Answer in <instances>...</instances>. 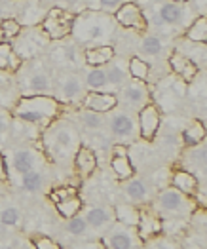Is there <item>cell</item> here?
<instances>
[{"instance_id": "6da1fadb", "label": "cell", "mask_w": 207, "mask_h": 249, "mask_svg": "<svg viewBox=\"0 0 207 249\" xmlns=\"http://www.w3.org/2000/svg\"><path fill=\"white\" fill-rule=\"evenodd\" d=\"M114 23L116 21L110 19L108 14L87 10V12L80 14L78 18H74L70 35H74L78 42L87 44V48L89 46H106L103 42L108 40V35L114 33Z\"/></svg>"}, {"instance_id": "7a4b0ae2", "label": "cell", "mask_w": 207, "mask_h": 249, "mask_svg": "<svg viewBox=\"0 0 207 249\" xmlns=\"http://www.w3.org/2000/svg\"><path fill=\"white\" fill-rule=\"evenodd\" d=\"M59 112V101L53 95H27L21 97L17 107L14 108V114L21 122L27 124L50 125V122Z\"/></svg>"}, {"instance_id": "3957f363", "label": "cell", "mask_w": 207, "mask_h": 249, "mask_svg": "<svg viewBox=\"0 0 207 249\" xmlns=\"http://www.w3.org/2000/svg\"><path fill=\"white\" fill-rule=\"evenodd\" d=\"M21 91L23 97L27 95H50L53 93V78L42 63H31L23 67L21 74Z\"/></svg>"}, {"instance_id": "277c9868", "label": "cell", "mask_w": 207, "mask_h": 249, "mask_svg": "<svg viewBox=\"0 0 207 249\" xmlns=\"http://www.w3.org/2000/svg\"><path fill=\"white\" fill-rule=\"evenodd\" d=\"M154 208L164 219H185L194 211V204L181 190L167 188V190L158 194Z\"/></svg>"}, {"instance_id": "5b68a950", "label": "cell", "mask_w": 207, "mask_h": 249, "mask_svg": "<svg viewBox=\"0 0 207 249\" xmlns=\"http://www.w3.org/2000/svg\"><path fill=\"white\" fill-rule=\"evenodd\" d=\"M74 18H76L74 14L55 6L46 14V18L42 21V33L50 40H63L65 36H69L72 33Z\"/></svg>"}, {"instance_id": "8992f818", "label": "cell", "mask_w": 207, "mask_h": 249, "mask_svg": "<svg viewBox=\"0 0 207 249\" xmlns=\"http://www.w3.org/2000/svg\"><path fill=\"white\" fill-rule=\"evenodd\" d=\"M46 146L55 158H63L78 146V133L70 125L52 127L46 135Z\"/></svg>"}, {"instance_id": "52a82bcc", "label": "cell", "mask_w": 207, "mask_h": 249, "mask_svg": "<svg viewBox=\"0 0 207 249\" xmlns=\"http://www.w3.org/2000/svg\"><path fill=\"white\" fill-rule=\"evenodd\" d=\"M114 21L118 25L125 27V29H131V31L139 33V35L148 29V21H146L145 12L135 2H122L120 8L114 12Z\"/></svg>"}, {"instance_id": "ba28073f", "label": "cell", "mask_w": 207, "mask_h": 249, "mask_svg": "<svg viewBox=\"0 0 207 249\" xmlns=\"http://www.w3.org/2000/svg\"><path fill=\"white\" fill-rule=\"evenodd\" d=\"M53 89H57L59 97L65 103H76L84 99V82L74 72H61L57 78H53Z\"/></svg>"}, {"instance_id": "9c48e42d", "label": "cell", "mask_w": 207, "mask_h": 249, "mask_svg": "<svg viewBox=\"0 0 207 249\" xmlns=\"http://www.w3.org/2000/svg\"><path fill=\"white\" fill-rule=\"evenodd\" d=\"M192 16V8L187 6V4H177V2H166L160 6V12H158V18L164 25H169V27H175V29H187L192 21L190 19Z\"/></svg>"}, {"instance_id": "30bf717a", "label": "cell", "mask_w": 207, "mask_h": 249, "mask_svg": "<svg viewBox=\"0 0 207 249\" xmlns=\"http://www.w3.org/2000/svg\"><path fill=\"white\" fill-rule=\"evenodd\" d=\"M139 240L141 238L135 232V227H125L122 223H118L108 229L104 246L106 249H135L139 246Z\"/></svg>"}, {"instance_id": "8fae6325", "label": "cell", "mask_w": 207, "mask_h": 249, "mask_svg": "<svg viewBox=\"0 0 207 249\" xmlns=\"http://www.w3.org/2000/svg\"><path fill=\"white\" fill-rule=\"evenodd\" d=\"M127 108H143L150 103V91L141 80H127L120 88V99Z\"/></svg>"}, {"instance_id": "7c38bea8", "label": "cell", "mask_w": 207, "mask_h": 249, "mask_svg": "<svg viewBox=\"0 0 207 249\" xmlns=\"http://www.w3.org/2000/svg\"><path fill=\"white\" fill-rule=\"evenodd\" d=\"M160 124H162V116H160V110L154 103H148L143 108H139L137 125H139V135L145 141H152L156 137Z\"/></svg>"}, {"instance_id": "4fadbf2b", "label": "cell", "mask_w": 207, "mask_h": 249, "mask_svg": "<svg viewBox=\"0 0 207 249\" xmlns=\"http://www.w3.org/2000/svg\"><path fill=\"white\" fill-rule=\"evenodd\" d=\"M110 133L118 139H137L139 137V125L137 120L131 116V112H116L108 120Z\"/></svg>"}, {"instance_id": "5bb4252c", "label": "cell", "mask_w": 207, "mask_h": 249, "mask_svg": "<svg viewBox=\"0 0 207 249\" xmlns=\"http://www.w3.org/2000/svg\"><path fill=\"white\" fill-rule=\"evenodd\" d=\"M118 105V95L116 93H106V91H89L84 97V107L87 110L106 114Z\"/></svg>"}, {"instance_id": "9a60e30c", "label": "cell", "mask_w": 207, "mask_h": 249, "mask_svg": "<svg viewBox=\"0 0 207 249\" xmlns=\"http://www.w3.org/2000/svg\"><path fill=\"white\" fill-rule=\"evenodd\" d=\"M129 150H127V146L122 145V143H118V145L112 146V150H110V166H112V171H114V175L118 177V179H129L131 177V173H133V166H131V162H129Z\"/></svg>"}, {"instance_id": "2e32d148", "label": "cell", "mask_w": 207, "mask_h": 249, "mask_svg": "<svg viewBox=\"0 0 207 249\" xmlns=\"http://www.w3.org/2000/svg\"><path fill=\"white\" fill-rule=\"evenodd\" d=\"M108 67H104V74H106V84H108V93H116L118 89L127 82L129 72H127V63L120 61V59H112L106 63Z\"/></svg>"}, {"instance_id": "e0dca14e", "label": "cell", "mask_w": 207, "mask_h": 249, "mask_svg": "<svg viewBox=\"0 0 207 249\" xmlns=\"http://www.w3.org/2000/svg\"><path fill=\"white\" fill-rule=\"evenodd\" d=\"M169 67L171 71L183 80V82H192L200 71V67L196 65L194 61H190L188 57H185L183 53H179L177 50L169 55Z\"/></svg>"}, {"instance_id": "ac0fdd59", "label": "cell", "mask_w": 207, "mask_h": 249, "mask_svg": "<svg viewBox=\"0 0 207 249\" xmlns=\"http://www.w3.org/2000/svg\"><path fill=\"white\" fill-rule=\"evenodd\" d=\"M114 59V48L112 46H89L84 52V61L89 67H103Z\"/></svg>"}, {"instance_id": "d6986e66", "label": "cell", "mask_w": 207, "mask_h": 249, "mask_svg": "<svg viewBox=\"0 0 207 249\" xmlns=\"http://www.w3.org/2000/svg\"><path fill=\"white\" fill-rule=\"evenodd\" d=\"M38 162V154L31 148H23V150H16L14 156H12V167L16 173H27V171H33L36 167Z\"/></svg>"}, {"instance_id": "ffe728a7", "label": "cell", "mask_w": 207, "mask_h": 249, "mask_svg": "<svg viewBox=\"0 0 207 249\" xmlns=\"http://www.w3.org/2000/svg\"><path fill=\"white\" fill-rule=\"evenodd\" d=\"M46 35L44 33H38V31H31L29 35H23V38H21V44L19 48H23V50H19L17 52V55L19 57H33L36 52H38V48H42V46H46Z\"/></svg>"}, {"instance_id": "44dd1931", "label": "cell", "mask_w": 207, "mask_h": 249, "mask_svg": "<svg viewBox=\"0 0 207 249\" xmlns=\"http://www.w3.org/2000/svg\"><path fill=\"white\" fill-rule=\"evenodd\" d=\"M74 164H76V169L80 171V175H82V177H87V175H91V173L95 171V167H97V156H95V152H93L91 148L80 146V148L76 150V154H74Z\"/></svg>"}, {"instance_id": "7402d4cb", "label": "cell", "mask_w": 207, "mask_h": 249, "mask_svg": "<svg viewBox=\"0 0 207 249\" xmlns=\"http://www.w3.org/2000/svg\"><path fill=\"white\" fill-rule=\"evenodd\" d=\"M185 162L190 164V173L194 177H196V173H200V177H204V171H206V145L200 143L196 146H188Z\"/></svg>"}, {"instance_id": "603a6c76", "label": "cell", "mask_w": 207, "mask_h": 249, "mask_svg": "<svg viewBox=\"0 0 207 249\" xmlns=\"http://www.w3.org/2000/svg\"><path fill=\"white\" fill-rule=\"evenodd\" d=\"M21 63V57L16 53V48L10 42H0V69L17 72Z\"/></svg>"}, {"instance_id": "cb8c5ba5", "label": "cell", "mask_w": 207, "mask_h": 249, "mask_svg": "<svg viewBox=\"0 0 207 249\" xmlns=\"http://www.w3.org/2000/svg\"><path fill=\"white\" fill-rule=\"evenodd\" d=\"M84 86L89 91H106L108 93V84H106L104 67H91L86 72V76H84Z\"/></svg>"}, {"instance_id": "d4e9b609", "label": "cell", "mask_w": 207, "mask_h": 249, "mask_svg": "<svg viewBox=\"0 0 207 249\" xmlns=\"http://www.w3.org/2000/svg\"><path fill=\"white\" fill-rule=\"evenodd\" d=\"M84 221L93 230H103L112 223V217L104 208H87L84 213Z\"/></svg>"}, {"instance_id": "484cf974", "label": "cell", "mask_w": 207, "mask_h": 249, "mask_svg": "<svg viewBox=\"0 0 207 249\" xmlns=\"http://www.w3.org/2000/svg\"><path fill=\"white\" fill-rule=\"evenodd\" d=\"M171 183H173V188L181 190V192L187 194V196L188 194L194 196V192L200 187V181H198L190 171H175L173 177H171Z\"/></svg>"}, {"instance_id": "4316f807", "label": "cell", "mask_w": 207, "mask_h": 249, "mask_svg": "<svg viewBox=\"0 0 207 249\" xmlns=\"http://www.w3.org/2000/svg\"><path fill=\"white\" fill-rule=\"evenodd\" d=\"M125 196L133 202H143L150 196V187L146 185L143 179H129L124 183Z\"/></svg>"}, {"instance_id": "83f0119b", "label": "cell", "mask_w": 207, "mask_h": 249, "mask_svg": "<svg viewBox=\"0 0 207 249\" xmlns=\"http://www.w3.org/2000/svg\"><path fill=\"white\" fill-rule=\"evenodd\" d=\"M181 139H183V143L187 146L200 145V143H204V139H206V127H204V124H202L200 120H192V122L185 127Z\"/></svg>"}, {"instance_id": "f1b7e54d", "label": "cell", "mask_w": 207, "mask_h": 249, "mask_svg": "<svg viewBox=\"0 0 207 249\" xmlns=\"http://www.w3.org/2000/svg\"><path fill=\"white\" fill-rule=\"evenodd\" d=\"M185 38L190 42H200L206 44L207 40V19L206 16H198L196 19L192 21L185 29Z\"/></svg>"}, {"instance_id": "f546056e", "label": "cell", "mask_w": 207, "mask_h": 249, "mask_svg": "<svg viewBox=\"0 0 207 249\" xmlns=\"http://www.w3.org/2000/svg\"><path fill=\"white\" fill-rule=\"evenodd\" d=\"M137 227H139V238L141 240H148L152 234H156V232L162 230V223H160L158 217H152L148 213H141L139 211V223H137Z\"/></svg>"}, {"instance_id": "4dcf8cb0", "label": "cell", "mask_w": 207, "mask_h": 249, "mask_svg": "<svg viewBox=\"0 0 207 249\" xmlns=\"http://www.w3.org/2000/svg\"><path fill=\"white\" fill-rule=\"evenodd\" d=\"M127 72H129V76L133 78V80H141V82H145L150 78V65L145 61V59H141V57H131L129 63H127Z\"/></svg>"}, {"instance_id": "1f68e13d", "label": "cell", "mask_w": 207, "mask_h": 249, "mask_svg": "<svg viewBox=\"0 0 207 249\" xmlns=\"http://www.w3.org/2000/svg\"><path fill=\"white\" fill-rule=\"evenodd\" d=\"M114 211H116L118 223H122L125 227H137V223H139V211L133 208V206H129V204H118Z\"/></svg>"}, {"instance_id": "d6a6232c", "label": "cell", "mask_w": 207, "mask_h": 249, "mask_svg": "<svg viewBox=\"0 0 207 249\" xmlns=\"http://www.w3.org/2000/svg\"><path fill=\"white\" fill-rule=\"evenodd\" d=\"M141 52L150 57H160L164 53V40L156 35H148L141 40Z\"/></svg>"}, {"instance_id": "836d02e7", "label": "cell", "mask_w": 207, "mask_h": 249, "mask_svg": "<svg viewBox=\"0 0 207 249\" xmlns=\"http://www.w3.org/2000/svg\"><path fill=\"white\" fill-rule=\"evenodd\" d=\"M55 206H57V211L61 213L65 219H70V217L78 215V211L82 209V202L76 196H69V198L61 200V202H57Z\"/></svg>"}, {"instance_id": "e575fe53", "label": "cell", "mask_w": 207, "mask_h": 249, "mask_svg": "<svg viewBox=\"0 0 207 249\" xmlns=\"http://www.w3.org/2000/svg\"><path fill=\"white\" fill-rule=\"evenodd\" d=\"M21 188L25 192H36L42 188V173L40 171H27L21 175Z\"/></svg>"}, {"instance_id": "d590c367", "label": "cell", "mask_w": 207, "mask_h": 249, "mask_svg": "<svg viewBox=\"0 0 207 249\" xmlns=\"http://www.w3.org/2000/svg\"><path fill=\"white\" fill-rule=\"evenodd\" d=\"M80 124H82L86 129H89V131H99L104 124L103 114L93 112V110H84L82 114H80Z\"/></svg>"}, {"instance_id": "8d00e7d4", "label": "cell", "mask_w": 207, "mask_h": 249, "mask_svg": "<svg viewBox=\"0 0 207 249\" xmlns=\"http://www.w3.org/2000/svg\"><path fill=\"white\" fill-rule=\"evenodd\" d=\"M0 31H2V36L6 40H14L21 35V23L14 18H6V19L0 21Z\"/></svg>"}, {"instance_id": "74e56055", "label": "cell", "mask_w": 207, "mask_h": 249, "mask_svg": "<svg viewBox=\"0 0 207 249\" xmlns=\"http://www.w3.org/2000/svg\"><path fill=\"white\" fill-rule=\"evenodd\" d=\"M67 232L70 234V236H76V238H82V236H86L87 234V223L84 221V217H70L69 221H67Z\"/></svg>"}, {"instance_id": "f35d334b", "label": "cell", "mask_w": 207, "mask_h": 249, "mask_svg": "<svg viewBox=\"0 0 207 249\" xmlns=\"http://www.w3.org/2000/svg\"><path fill=\"white\" fill-rule=\"evenodd\" d=\"M19 211L16 208H6L0 211V223L4 227H16L19 223Z\"/></svg>"}, {"instance_id": "ab89813d", "label": "cell", "mask_w": 207, "mask_h": 249, "mask_svg": "<svg viewBox=\"0 0 207 249\" xmlns=\"http://www.w3.org/2000/svg\"><path fill=\"white\" fill-rule=\"evenodd\" d=\"M59 52H61V55H63V63L78 65L80 57H78V48H76L74 44H67V46H63V48H59Z\"/></svg>"}, {"instance_id": "60d3db41", "label": "cell", "mask_w": 207, "mask_h": 249, "mask_svg": "<svg viewBox=\"0 0 207 249\" xmlns=\"http://www.w3.org/2000/svg\"><path fill=\"white\" fill-rule=\"evenodd\" d=\"M69 196H76V188L72 187H59L55 188L52 194H50V198L57 204V202H61V200H65V198H69Z\"/></svg>"}, {"instance_id": "b9f144b4", "label": "cell", "mask_w": 207, "mask_h": 249, "mask_svg": "<svg viewBox=\"0 0 207 249\" xmlns=\"http://www.w3.org/2000/svg\"><path fill=\"white\" fill-rule=\"evenodd\" d=\"M124 0H99V12L103 14H114Z\"/></svg>"}, {"instance_id": "7bdbcfd3", "label": "cell", "mask_w": 207, "mask_h": 249, "mask_svg": "<svg viewBox=\"0 0 207 249\" xmlns=\"http://www.w3.org/2000/svg\"><path fill=\"white\" fill-rule=\"evenodd\" d=\"M34 248L36 249H61L53 240H50V238H46V236H40V238L34 240Z\"/></svg>"}, {"instance_id": "ee69618b", "label": "cell", "mask_w": 207, "mask_h": 249, "mask_svg": "<svg viewBox=\"0 0 207 249\" xmlns=\"http://www.w3.org/2000/svg\"><path fill=\"white\" fill-rule=\"evenodd\" d=\"M150 249H177L175 244H171L169 240H158V242H154L152 244V248Z\"/></svg>"}, {"instance_id": "f6af8a7d", "label": "cell", "mask_w": 207, "mask_h": 249, "mask_svg": "<svg viewBox=\"0 0 207 249\" xmlns=\"http://www.w3.org/2000/svg\"><path fill=\"white\" fill-rule=\"evenodd\" d=\"M6 177H8V171H6V160H4V156L0 154V181H6Z\"/></svg>"}, {"instance_id": "bcb514c9", "label": "cell", "mask_w": 207, "mask_h": 249, "mask_svg": "<svg viewBox=\"0 0 207 249\" xmlns=\"http://www.w3.org/2000/svg\"><path fill=\"white\" fill-rule=\"evenodd\" d=\"M80 249H104V246L101 244V242H91V244L80 246Z\"/></svg>"}, {"instance_id": "7dc6e473", "label": "cell", "mask_w": 207, "mask_h": 249, "mask_svg": "<svg viewBox=\"0 0 207 249\" xmlns=\"http://www.w3.org/2000/svg\"><path fill=\"white\" fill-rule=\"evenodd\" d=\"M6 129H8V122H6V118H4V114L0 112V135H2V133H4Z\"/></svg>"}, {"instance_id": "c3c4849f", "label": "cell", "mask_w": 207, "mask_h": 249, "mask_svg": "<svg viewBox=\"0 0 207 249\" xmlns=\"http://www.w3.org/2000/svg\"><path fill=\"white\" fill-rule=\"evenodd\" d=\"M171 2H177V4H187L188 0H171Z\"/></svg>"}, {"instance_id": "681fc988", "label": "cell", "mask_w": 207, "mask_h": 249, "mask_svg": "<svg viewBox=\"0 0 207 249\" xmlns=\"http://www.w3.org/2000/svg\"><path fill=\"white\" fill-rule=\"evenodd\" d=\"M2 14H4V10H2V4H0V19H2Z\"/></svg>"}, {"instance_id": "f907efd6", "label": "cell", "mask_w": 207, "mask_h": 249, "mask_svg": "<svg viewBox=\"0 0 207 249\" xmlns=\"http://www.w3.org/2000/svg\"><path fill=\"white\" fill-rule=\"evenodd\" d=\"M2 230H4V225H2V223H0V234H2Z\"/></svg>"}, {"instance_id": "816d5d0a", "label": "cell", "mask_w": 207, "mask_h": 249, "mask_svg": "<svg viewBox=\"0 0 207 249\" xmlns=\"http://www.w3.org/2000/svg\"><path fill=\"white\" fill-rule=\"evenodd\" d=\"M0 4H2V0H0Z\"/></svg>"}]
</instances>
